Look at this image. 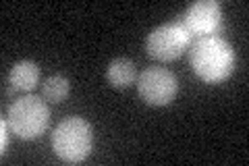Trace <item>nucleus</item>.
Returning a JSON list of instances; mask_svg holds the SVG:
<instances>
[{
	"instance_id": "nucleus-9",
	"label": "nucleus",
	"mask_w": 249,
	"mask_h": 166,
	"mask_svg": "<svg viewBox=\"0 0 249 166\" xmlns=\"http://www.w3.org/2000/svg\"><path fill=\"white\" fill-rule=\"evenodd\" d=\"M69 92H71V83H69V79L62 77V75H52L42 83L44 100L52 102V104H60V102H65L67 96H69Z\"/></svg>"
},
{
	"instance_id": "nucleus-6",
	"label": "nucleus",
	"mask_w": 249,
	"mask_h": 166,
	"mask_svg": "<svg viewBox=\"0 0 249 166\" xmlns=\"http://www.w3.org/2000/svg\"><path fill=\"white\" fill-rule=\"evenodd\" d=\"M222 25V9L216 0H199L185 11V27L201 37L216 34Z\"/></svg>"
},
{
	"instance_id": "nucleus-3",
	"label": "nucleus",
	"mask_w": 249,
	"mask_h": 166,
	"mask_svg": "<svg viewBox=\"0 0 249 166\" xmlns=\"http://www.w3.org/2000/svg\"><path fill=\"white\" fill-rule=\"evenodd\" d=\"M6 118H9L11 131L17 133L21 139H36L48 129L50 108L42 98L23 96L13 102Z\"/></svg>"
},
{
	"instance_id": "nucleus-10",
	"label": "nucleus",
	"mask_w": 249,
	"mask_h": 166,
	"mask_svg": "<svg viewBox=\"0 0 249 166\" xmlns=\"http://www.w3.org/2000/svg\"><path fill=\"white\" fill-rule=\"evenodd\" d=\"M0 129H2V135H0V152H6L9 149V141H11V137H9V129H11V125H9V118H2L0 121Z\"/></svg>"
},
{
	"instance_id": "nucleus-2",
	"label": "nucleus",
	"mask_w": 249,
	"mask_h": 166,
	"mask_svg": "<svg viewBox=\"0 0 249 166\" xmlns=\"http://www.w3.org/2000/svg\"><path fill=\"white\" fill-rule=\"evenodd\" d=\"M52 148L65 162H83L93 148V129L81 116H69L52 133Z\"/></svg>"
},
{
	"instance_id": "nucleus-8",
	"label": "nucleus",
	"mask_w": 249,
	"mask_h": 166,
	"mask_svg": "<svg viewBox=\"0 0 249 166\" xmlns=\"http://www.w3.org/2000/svg\"><path fill=\"white\" fill-rule=\"evenodd\" d=\"M106 79H108V83H110L112 88H119V90L129 88V85L137 79L135 62L124 58V56L114 58L106 69Z\"/></svg>"
},
{
	"instance_id": "nucleus-4",
	"label": "nucleus",
	"mask_w": 249,
	"mask_h": 166,
	"mask_svg": "<svg viewBox=\"0 0 249 166\" xmlns=\"http://www.w3.org/2000/svg\"><path fill=\"white\" fill-rule=\"evenodd\" d=\"M191 44V31L181 21H168L156 27L145 39V50L150 58L170 62L178 58Z\"/></svg>"
},
{
	"instance_id": "nucleus-7",
	"label": "nucleus",
	"mask_w": 249,
	"mask_h": 166,
	"mask_svg": "<svg viewBox=\"0 0 249 166\" xmlns=\"http://www.w3.org/2000/svg\"><path fill=\"white\" fill-rule=\"evenodd\" d=\"M9 79L15 90L19 92H31L40 81V69L34 60H19L17 65H13Z\"/></svg>"
},
{
	"instance_id": "nucleus-5",
	"label": "nucleus",
	"mask_w": 249,
	"mask_h": 166,
	"mask_svg": "<svg viewBox=\"0 0 249 166\" xmlns=\"http://www.w3.org/2000/svg\"><path fill=\"white\" fill-rule=\"evenodd\" d=\"M137 90L142 100H145L150 106H166L177 96L178 81L168 69L150 67L137 77Z\"/></svg>"
},
{
	"instance_id": "nucleus-1",
	"label": "nucleus",
	"mask_w": 249,
	"mask_h": 166,
	"mask_svg": "<svg viewBox=\"0 0 249 166\" xmlns=\"http://www.w3.org/2000/svg\"><path fill=\"white\" fill-rule=\"evenodd\" d=\"M191 67L206 83L224 81L235 67L232 46L218 36L199 37L191 48Z\"/></svg>"
}]
</instances>
